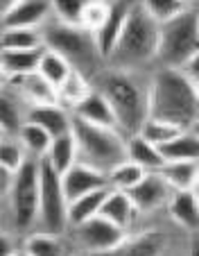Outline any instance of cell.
Instances as JSON below:
<instances>
[{"label": "cell", "mask_w": 199, "mask_h": 256, "mask_svg": "<svg viewBox=\"0 0 199 256\" xmlns=\"http://www.w3.org/2000/svg\"><path fill=\"white\" fill-rule=\"evenodd\" d=\"M150 118L190 130L199 118L197 84L181 68H159L150 80Z\"/></svg>", "instance_id": "1"}, {"label": "cell", "mask_w": 199, "mask_h": 256, "mask_svg": "<svg viewBox=\"0 0 199 256\" xmlns=\"http://www.w3.org/2000/svg\"><path fill=\"white\" fill-rule=\"evenodd\" d=\"M97 88L111 104L122 134H138L150 118V84L145 86L131 70L109 68L100 72Z\"/></svg>", "instance_id": "2"}, {"label": "cell", "mask_w": 199, "mask_h": 256, "mask_svg": "<svg viewBox=\"0 0 199 256\" xmlns=\"http://www.w3.org/2000/svg\"><path fill=\"white\" fill-rule=\"evenodd\" d=\"M156 50H159V23L136 2L131 7L125 30L107 62L111 64V68L134 72L145 64L156 62Z\"/></svg>", "instance_id": "3"}, {"label": "cell", "mask_w": 199, "mask_h": 256, "mask_svg": "<svg viewBox=\"0 0 199 256\" xmlns=\"http://www.w3.org/2000/svg\"><path fill=\"white\" fill-rule=\"evenodd\" d=\"M41 36H43V48L54 50L63 59H68V64L86 75L88 80L93 75H100V64L104 62L97 52L95 36L88 30L79 28V25H66L52 18L41 28Z\"/></svg>", "instance_id": "4"}, {"label": "cell", "mask_w": 199, "mask_h": 256, "mask_svg": "<svg viewBox=\"0 0 199 256\" xmlns=\"http://www.w3.org/2000/svg\"><path fill=\"white\" fill-rule=\"evenodd\" d=\"M73 136L77 140V154L82 164L109 174V170L127 161V136L120 130L97 127L73 116Z\"/></svg>", "instance_id": "5"}, {"label": "cell", "mask_w": 199, "mask_h": 256, "mask_svg": "<svg viewBox=\"0 0 199 256\" xmlns=\"http://www.w3.org/2000/svg\"><path fill=\"white\" fill-rule=\"evenodd\" d=\"M41 159H27L9 179V218L18 234H29L39 222Z\"/></svg>", "instance_id": "6"}, {"label": "cell", "mask_w": 199, "mask_h": 256, "mask_svg": "<svg viewBox=\"0 0 199 256\" xmlns=\"http://www.w3.org/2000/svg\"><path fill=\"white\" fill-rule=\"evenodd\" d=\"M195 52H199V30L195 7H190L177 18L159 25L156 64L161 68H181Z\"/></svg>", "instance_id": "7"}, {"label": "cell", "mask_w": 199, "mask_h": 256, "mask_svg": "<svg viewBox=\"0 0 199 256\" xmlns=\"http://www.w3.org/2000/svg\"><path fill=\"white\" fill-rule=\"evenodd\" d=\"M39 232L61 236L68 229V200L61 186V174L45 159H41V193H39Z\"/></svg>", "instance_id": "8"}, {"label": "cell", "mask_w": 199, "mask_h": 256, "mask_svg": "<svg viewBox=\"0 0 199 256\" xmlns=\"http://www.w3.org/2000/svg\"><path fill=\"white\" fill-rule=\"evenodd\" d=\"M75 242L82 247L86 254H111L118 252L129 238V232L116 227L113 222H109L107 218L95 216L91 220H86L79 227H73Z\"/></svg>", "instance_id": "9"}, {"label": "cell", "mask_w": 199, "mask_h": 256, "mask_svg": "<svg viewBox=\"0 0 199 256\" xmlns=\"http://www.w3.org/2000/svg\"><path fill=\"white\" fill-rule=\"evenodd\" d=\"M61 186H63V193H66V200L73 202V200L93 193V190L109 188V174L88 164L77 161V164L70 166L61 174Z\"/></svg>", "instance_id": "10"}, {"label": "cell", "mask_w": 199, "mask_h": 256, "mask_svg": "<svg viewBox=\"0 0 199 256\" xmlns=\"http://www.w3.org/2000/svg\"><path fill=\"white\" fill-rule=\"evenodd\" d=\"M127 193H129L131 202H134L138 213H152L168 204V200H170V195H172V188L161 172H147L145 177L131 190H127Z\"/></svg>", "instance_id": "11"}, {"label": "cell", "mask_w": 199, "mask_h": 256, "mask_svg": "<svg viewBox=\"0 0 199 256\" xmlns=\"http://www.w3.org/2000/svg\"><path fill=\"white\" fill-rule=\"evenodd\" d=\"M52 18H54L52 0H18V2L0 18V25H2V28L41 30Z\"/></svg>", "instance_id": "12"}, {"label": "cell", "mask_w": 199, "mask_h": 256, "mask_svg": "<svg viewBox=\"0 0 199 256\" xmlns=\"http://www.w3.org/2000/svg\"><path fill=\"white\" fill-rule=\"evenodd\" d=\"M134 5H136L134 0H113L111 7H109V16H107V20H104V25L93 34V36H95L97 52H100V57H102L104 62L111 57L122 30H125L127 16H129V12Z\"/></svg>", "instance_id": "13"}, {"label": "cell", "mask_w": 199, "mask_h": 256, "mask_svg": "<svg viewBox=\"0 0 199 256\" xmlns=\"http://www.w3.org/2000/svg\"><path fill=\"white\" fill-rule=\"evenodd\" d=\"M25 120L36 122L43 127L50 136H61L73 132V112L59 102H45V104H29L25 109Z\"/></svg>", "instance_id": "14"}, {"label": "cell", "mask_w": 199, "mask_h": 256, "mask_svg": "<svg viewBox=\"0 0 199 256\" xmlns=\"http://www.w3.org/2000/svg\"><path fill=\"white\" fill-rule=\"evenodd\" d=\"M73 116L79 120H86L97 127H109V130H120L118 127V118L113 114L109 100L102 96L100 88H93L82 102L73 109Z\"/></svg>", "instance_id": "15"}, {"label": "cell", "mask_w": 199, "mask_h": 256, "mask_svg": "<svg viewBox=\"0 0 199 256\" xmlns=\"http://www.w3.org/2000/svg\"><path fill=\"white\" fill-rule=\"evenodd\" d=\"M168 213L181 229L195 234L199 232V193L195 190H172L168 200Z\"/></svg>", "instance_id": "16"}, {"label": "cell", "mask_w": 199, "mask_h": 256, "mask_svg": "<svg viewBox=\"0 0 199 256\" xmlns=\"http://www.w3.org/2000/svg\"><path fill=\"white\" fill-rule=\"evenodd\" d=\"M100 216L107 218L109 222H113L116 227L129 232L134 220H136V216H138V211H136V206H134V202H131L127 190L109 188L107 198H104V202H102V208H100Z\"/></svg>", "instance_id": "17"}, {"label": "cell", "mask_w": 199, "mask_h": 256, "mask_svg": "<svg viewBox=\"0 0 199 256\" xmlns=\"http://www.w3.org/2000/svg\"><path fill=\"white\" fill-rule=\"evenodd\" d=\"M14 91L20 96V100L29 104H45V102H57V88L50 82H45L39 72H29L23 78L9 80Z\"/></svg>", "instance_id": "18"}, {"label": "cell", "mask_w": 199, "mask_h": 256, "mask_svg": "<svg viewBox=\"0 0 199 256\" xmlns=\"http://www.w3.org/2000/svg\"><path fill=\"white\" fill-rule=\"evenodd\" d=\"M43 48L36 50H0V70L2 75L9 80L23 78V75H29V72H36L39 68V59Z\"/></svg>", "instance_id": "19"}, {"label": "cell", "mask_w": 199, "mask_h": 256, "mask_svg": "<svg viewBox=\"0 0 199 256\" xmlns=\"http://www.w3.org/2000/svg\"><path fill=\"white\" fill-rule=\"evenodd\" d=\"M127 159L141 166L145 172H159L165 166V159L156 145L145 140L141 134L127 136Z\"/></svg>", "instance_id": "20"}, {"label": "cell", "mask_w": 199, "mask_h": 256, "mask_svg": "<svg viewBox=\"0 0 199 256\" xmlns=\"http://www.w3.org/2000/svg\"><path fill=\"white\" fill-rule=\"evenodd\" d=\"M168 250V236L163 232H143L129 236L120 247V256H163Z\"/></svg>", "instance_id": "21"}, {"label": "cell", "mask_w": 199, "mask_h": 256, "mask_svg": "<svg viewBox=\"0 0 199 256\" xmlns=\"http://www.w3.org/2000/svg\"><path fill=\"white\" fill-rule=\"evenodd\" d=\"M159 172L165 177L172 190H195L199 186L197 161H168Z\"/></svg>", "instance_id": "22"}, {"label": "cell", "mask_w": 199, "mask_h": 256, "mask_svg": "<svg viewBox=\"0 0 199 256\" xmlns=\"http://www.w3.org/2000/svg\"><path fill=\"white\" fill-rule=\"evenodd\" d=\"M45 161H48L59 174H63L70 166L77 164L79 154H77V140H75L73 132L61 134V136H54L48 154H45Z\"/></svg>", "instance_id": "23"}, {"label": "cell", "mask_w": 199, "mask_h": 256, "mask_svg": "<svg viewBox=\"0 0 199 256\" xmlns=\"http://www.w3.org/2000/svg\"><path fill=\"white\" fill-rule=\"evenodd\" d=\"M165 164L168 161H197L199 164V136L190 130H184L179 136L159 148Z\"/></svg>", "instance_id": "24"}, {"label": "cell", "mask_w": 199, "mask_h": 256, "mask_svg": "<svg viewBox=\"0 0 199 256\" xmlns=\"http://www.w3.org/2000/svg\"><path fill=\"white\" fill-rule=\"evenodd\" d=\"M109 188H100V190H93L88 195H82V198L73 200L68 202V227H79L84 224L86 220L91 218L100 216V208H102V202L107 198Z\"/></svg>", "instance_id": "25"}, {"label": "cell", "mask_w": 199, "mask_h": 256, "mask_svg": "<svg viewBox=\"0 0 199 256\" xmlns=\"http://www.w3.org/2000/svg\"><path fill=\"white\" fill-rule=\"evenodd\" d=\"M16 136H18L23 148L27 150L29 159H45L50 145H52V136H50L43 127H39L36 122H29V120H25L23 125L18 127Z\"/></svg>", "instance_id": "26"}, {"label": "cell", "mask_w": 199, "mask_h": 256, "mask_svg": "<svg viewBox=\"0 0 199 256\" xmlns=\"http://www.w3.org/2000/svg\"><path fill=\"white\" fill-rule=\"evenodd\" d=\"M91 91H93L91 80L73 68V70H70V75L66 78V82H63L61 86L57 88V102L73 112L75 106H77L79 102H82Z\"/></svg>", "instance_id": "27"}, {"label": "cell", "mask_w": 199, "mask_h": 256, "mask_svg": "<svg viewBox=\"0 0 199 256\" xmlns=\"http://www.w3.org/2000/svg\"><path fill=\"white\" fill-rule=\"evenodd\" d=\"M36 48H43L41 30H29V28L0 30V50H36Z\"/></svg>", "instance_id": "28"}, {"label": "cell", "mask_w": 199, "mask_h": 256, "mask_svg": "<svg viewBox=\"0 0 199 256\" xmlns=\"http://www.w3.org/2000/svg\"><path fill=\"white\" fill-rule=\"evenodd\" d=\"M70 70H73V66L68 64V59H63L61 54L54 52V50L43 48L36 72H39L45 82H50L54 88H59L63 82H66V78L70 75Z\"/></svg>", "instance_id": "29"}, {"label": "cell", "mask_w": 199, "mask_h": 256, "mask_svg": "<svg viewBox=\"0 0 199 256\" xmlns=\"http://www.w3.org/2000/svg\"><path fill=\"white\" fill-rule=\"evenodd\" d=\"M25 109L20 104V96H14L7 86L0 88V127L9 134H16L25 122Z\"/></svg>", "instance_id": "30"}, {"label": "cell", "mask_w": 199, "mask_h": 256, "mask_svg": "<svg viewBox=\"0 0 199 256\" xmlns=\"http://www.w3.org/2000/svg\"><path fill=\"white\" fill-rule=\"evenodd\" d=\"M23 250L27 256H66V247H63L61 236L48 232H29L23 240Z\"/></svg>", "instance_id": "31"}, {"label": "cell", "mask_w": 199, "mask_h": 256, "mask_svg": "<svg viewBox=\"0 0 199 256\" xmlns=\"http://www.w3.org/2000/svg\"><path fill=\"white\" fill-rule=\"evenodd\" d=\"M29 159L27 150L23 148L20 138L16 134H5L0 138V170L11 177L18 172V168Z\"/></svg>", "instance_id": "32"}, {"label": "cell", "mask_w": 199, "mask_h": 256, "mask_svg": "<svg viewBox=\"0 0 199 256\" xmlns=\"http://www.w3.org/2000/svg\"><path fill=\"white\" fill-rule=\"evenodd\" d=\"M145 170L141 166H136L134 161H122L120 166H116L113 170H109V188L113 190H131L134 186L145 177Z\"/></svg>", "instance_id": "33"}, {"label": "cell", "mask_w": 199, "mask_h": 256, "mask_svg": "<svg viewBox=\"0 0 199 256\" xmlns=\"http://www.w3.org/2000/svg\"><path fill=\"white\" fill-rule=\"evenodd\" d=\"M181 132H184V130H181L179 125H172V122L159 120V118H147L145 125L141 127V132H138V134H141L145 140H150L152 145L161 148V145H165L168 140L175 138V136H179Z\"/></svg>", "instance_id": "34"}, {"label": "cell", "mask_w": 199, "mask_h": 256, "mask_svg": "<svg viewBox=\"0 0 199 256\" xmlns=\"http://www.w3.org/2000/svg\"><path fill=\"white\" fill-rule=\"evenodd\" d=\"M138 5H141L159 25L168 23V20L177 18L179 14H184L186 10H190V7L184 5L181 0H141Z\"/></svg>", "instance_id": "35"}, {"label": "cell", "mask_w": 199, "mask_h": 256, "mask_svg": "<svg viewBox=\"0 0 199 256\" xmlns=\"http://www.w3.org/2000/svg\"><path fill=\"white\" fill-rule=\"evenodd\" d=\"M109 7H111V2H107V0H88L86 7H84V12H82L79 28H84L91 34H95L97 30L104 25V20H107Z\"/></svg>", "instance_id": "36"}, {"label": "cell", "mask_w": 199, "mask_h": 256, "mask_svg": "<svg viewBox=\"0 0 199 256\" xmlns=\"http://www.w3.org/2000/svg\"><path fill=\"white\" fill-rule=\"evenodd\" d=\"M86 2L88 0H52V14L59 23L79 25Z\"/></svg>", "instance_id": "37"}, {"label": "cell", "mask_w": 199, "mask_h": 256, "mask_svg": "<svg viewBox=\"0 0 199 256\" xmlns=\"http://www.w3.org/2000/svg\"><path fill=\"white\" fill-rule=\"evenodd\" d=\"M181 72H184L188 80H193L195 84L199 82V52H195L193 57H190L188 62L181 66Z\"/></svg>", "instance_id": "38"}, {"label": "cell", "mask_w": 199, "mask_h": 256, "mask_svg": "<svg viewBox=\"0 0 199 256\" xmlns=\"http://www.w3.org/2000/svg\"><path fill=\"white\" fill-rule=\"evenodd\" d=\"M20 247L16 245L14 236H9L7 232H0V256H14Z\"/></svg>", "instance_id": "39"}, {"label": "cell", "mask_w": 199, "mask_h": 256, "mask_svg": "<svg viewBox=\"0 0 199 256\" xmlns=\"http://www.w3.org/2000/svg\"><path fill=\"white\" fill-rule=\"evenodd\" d=\"M188 256H199V232H195V234H193V238H190Z\"/></svg>", "instance_id": "40"}, {"label": "cell", "mask_w": 199, "mask_h": 256, "mask_svg": "<svg viewBox=\"0 0 199 256\" xmlns=\"http://www.w3.org/2000/svg\"><path fill=\"white\" fill-rule=\"evenodd\" d=\"M16 2H18V0H0V18H2V16H5L7 12L16 5Z\"/></svg>", "instance_id": "41"}, {"label": "cell", "mask_w": 199, "mask_h": 256, "mask_svg": "<svg viewBox=\"0 0 199 256\" xmlns=\"http://www.w3.org/2000/svg\"><path fill=\"white\" fill-rule=\"evenodd\" d=\"M190 132H195V134L199 136V118H197V120L193 122V125H190Z\"/></svg>", "instance_id": "42"}, {"label": "cell", "mask_w": 199, "mask_h": 256, "mask_svg": "<svg viewBox=\"0 0 199 256\" xmlns=\"http://www.w3.org/2000/svg\"><path fill=\"white\" fill-rule=\"evenodd\" d=\"M5 84H7V78H5V75H2V70H0V88L5 86Z\"/></svg>", "instance_id": "43"}, {"label": "cell", "mask_w": 199, "mask_h": 256, "mask_svg": "<svg viewBox=\"0 0 199 256\" xmlns=\"http://www.w3.org/2000/svg\"><path fill=\"white\" fill-rule=\"evenodd\" d=\"M181 2H184V5H188V7H195V2H197V0H181Z\"/></svg>", "instance_id": "44"}, {"label": "cell", "mask_w": 199, "mask_h": 256, "mask_svg": "<svg viewBox=\"0 0 199 256\" xmlns=\"http://www.w3.org/2000/svg\"><path fill=\"white\" fill-rule=\"evenodd\" d=\"M14 256H27V252H25V250H23V247H20V250H18V252H16V254H14Z\"/></svg>", "instance_id": "45"}, {"label": "cell", "mask_w": 199, "mask_h": 256, "mask_svg": "<svg viewBox=\"0 0 199 256\" xmlns=\"http://www.w3.org/2000/svg\"><path fill=\"white\" fill-rule=\"evenodd\" d=\"M195 14H197V30H199V5H195Z\"/></svg>", "instance_id": "46"}, {"label": "cell", "mask_w": 199, "mask_h": 256, "mask_svg": "<svg viewBox=\"0 0 199 256\" xmlns=\"http://www.w3.org/2000/svg\"><path fill=\"white\" fill-rule=\"evenodd\" d=\"M5 134H9V132H5V130H2V127H0V138H2V136H5Z\"/></svg>", "instance_id": "47"}, {"label": "cell", "mask_w": 199, "mask_h": 256, "mask_svg": "<svg viewBox=\"0 0 199 256\" xmlns=\"http://www.w3.org/2000/svg\"><path fill=\"white\" fill-rule=\"evenodd\" d=\"M197 98H199V82H197Z\"/></svg>", "instance_id": "48"}, {"label": "cell", "mask_w": 199, "mask_h": 256, "mask_svg": "<svg viewBox=\"0 0 199 256\" xmlns=\"http://www.w3.org/2000/svg\"><path fill=\"white\" fill-rule=\"evenodd\" d=\"M107 2H113V0H107Z\"/></svg>", "instance_id": "49"}]
</instances>
